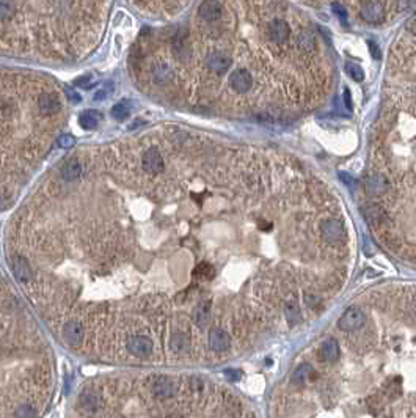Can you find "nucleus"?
I'll return each mask as SVG.
<instances>
[{"label": "nucleus", "mask_w": 416, "mask_h": 418, "mask_svg": "<svg viewBox=\"0 0 416 418\" xmlns=\"http://www.w3.org/2000/svg\"><path fill=\"white\" fill-rule=\"evenodd\" d=\"M364 321H366V316L361 311V308L350 307L341 315V318L338 321V327L344 332H355L364 326Z\"/></svg>", "instance_id": "obj_1"}, {"label": "nucleus", "mask_w": 416, "mask_h": 418, "mask_svg": "<svg viewBox=\"0 0 416 418\" xmlns=\"http://www.w3.org/2000/svg\"><path fill=\"white\" fill-rule=\"evenodd\" d=\"M321 235L327 242L338 244L346 236V230L338 219H327L321 223Z\"/></svg>", "instance_id": "obj_2"}, {"label": "nucleus", "mask_w": 416, "mask_h": 418, "mask_svg": "<svg viewBox=\"0 0 416 418\" xmlns=\"http://www.w3.org/2000/svg\"><path fill=\"white\" fill-rule=\"evenodd\" d=\"M141 167L146 173H151V175L161 173L164 170V157L161 154V151L156 148H149L145 154H143Z\"/></svg>", "instance_id": "obj_3"}, {"label": "nucleus", "mask_w": 416, "mask_h": 418, "mask_svg": "<svg viewBox=\"0 0 416 418\" xmlns=\"http://www.w3.org/2000/svg\"><path fill=\"white\" fill-rule=\"evenodd\" d=\"M229 85L237 93H247L253 85V77L247 69H236L229 76Z\"/></svg>", "instance_id": "obj_4"}, {"label": "nucleus", "mask_w": 416, "mask_h": 418, "mask_svg": "<svg viewBox=\"0 0 416 418\" xmlns=\"http://www.w3.org/2000/svg\"><path fill=\"white\" fill-rule=\"evenodd\" d=\"M127 349H129V352L134 354V356L145 357V356H149L151 351H153V341H151L148 336L134 335L127 340Z\"/></svg>", "instance_id": "obj_5"}, {"label": "nucleus", "mask_w": 416, "mask_h": 418, "mask_svg": "<svg viewBox=\"0 0 416 418\" xmlns=\"http://www.w3.org/2000/svg\"><path fill=\"white\" fill-rule=\"evenodd\" d=\"M289 26L283 19H275L269 24L267 27V35L269 39L275 44H283L287 38H289Z\"/></svg>", "instance_id": "obj_6"}, {"label": "nucleus", "mask_w": 416, "mask_h": 418, "mask_svg": "<svg viewBox=\"0 0 416 418\" xmlns=\"http://www.w3.org/2000/svg\"><path fill=\"white\" fill-rule=\"evenodd\" d=\"M83 326L79 321H69L63 327V336H65V341L69 346H79L83 341Z\"/></svg>", "instance_id": "obj_7"}, {"label": "nucleus", "mask_w": 416, "mask_h": 418, "mask_svg": "<svg viewBox=\"0 0 416 418\" xmlns=\"http://www.w3.org/2000/svg\"><path fill=\"white\" fill-rule=\"evenodd\" d=\"M231 63H233L231 59L223 52H212L207 55V59H206V65L209 66L211 71L217 72V74H225L229 69Z\"/></svg>", "instance_id": "obj_8"}, {"label": "nucleus", "mask_w": 416, "mask_h": 418, "mask_svg": "<svg viewBox=\"0 0 416 418\" xmlns=\"http://www.w3.org/2000/svg\"><path fill=\"white\" fill-rule=\"evenodd\" d=\"M363 212H364L366 219L369 220L372 225H375V227L380 228V227H383V225L388 223V214H387V211L383 209V206H380V205H377V203H371V205L364 206Z\"/></svg>", "instance_id": "obj_9"}, {"label": "nucleus", "mask_w": 416, "mask_h": 418, "mask_svg": "<svg viewBox=\"0 0 416 418\" xmlns=\"http://www.w3.org/2000/svg\"><path fill=\"white\" fill-rule=\"evenodd\" d=\"M222 11H223V8H222V3L219 2V0H204V2L198 8L199 18L207 21V22L217 21L222 16Z\"/></svg>", "instance_id": "obj_10"}, {"label": "nucleus", "mask_w": 416, "mask_h": 418, "mask_svg": "<svg viewBox=\"0 0 416 418\" xmlns=\"http://www.w3.org/2000/svg\"><path fill=\"white\" fill-rule=\"evenodd\" d=\"M173 52H174V57L178 59L179 61H187L192 55L190 51V46L187 41V33L186 31H179L178 35L174 36L173 39Z\"/></svg>", "instance_id": "obj_11"}, {"label": "nucleus", "mask_w": 416, "mask_h": 418, "mask_svg": "<svg viewBox=\"0 0 416 418\" xmlns=\"http://www.w3.org/2000/svg\"><path fill=\"white\" fill-rule=\"evenodd\" d=\"M361 18L366 22L379 24L383 19V5L380 2H375V0L364 3L361 8Z\"/></svg>", "instance_id": "obj_12"}, {"label": "nucleus", "mask_w": 416, "mask_h": 418, "mask_svg": "<svg viewBox=\"0 0 416 418\" xmlns=\"http://www.w3.org/2000/svg\"><path fill=\"white\" fill-rule=\"evenodd\" d=\"M174 384L170 377H157V379L151 384V391L159 398H170L174 395Z\"/></svg>", "instance_id": "obj_13"}, {"label": "nucleus", "mask_w": 416, "mask_h": 418, "mask_svg": "<svg viewBox=\"0 0 416 418\" xmlns=\"http://www.w3.org/2000/svg\"><path fill=\"white\" fill-rule=\"evenodd\" d=\"M389 187V182L383 175L380 173H374L369 178L366 179V190L369 192L371 195H382L385 194Z\"/></svg>", "instance_id": "obj_14"}, {"label": "nucleus", "mask_w": 416, "mask_h": 418, "mask_svg": "<svg viewBox=\"0 0 416 418\" xmlns=\"http://www.w3.org/2000/svg\"><path fill=\"white\" fill-rule=\"evenodd\" d=\"M38 109L41 114L51 115V114H57V112H60L61 104H60V99L55 94L44 93V94L39 96V99H38Z\"/></svg>", "instance_id": "obj_15"}, {"label": "nucleus", "mask_w": 416, "mask_h": 418, "mask_svg": "<svg viewBox=\"0 0 416 418\" xmlns=\"http://www.w3.org/2000/svg\"><path fill=\"white\" fill-rule=\"evenodd\" d=\"M209 344L215 352H225L229 348L231 338L223 328H214L209 333Z\"/></svg>", "instance_id": "obj_16"}, {"label": "nucleus", "mask_w": 416, "mask_h": 418, "mask_svg": "<svg viewBox=\"0 0 416 418\" xmlns=\"http://www.w3.org/2000/svg\"><path fill=\"white\" fill-rule=\"evenodd\" d=\"M319 356H321V358L324 361H329V363H332V361H336L339 357V344L336 340L330 338V340H325L321 348H319Z\"/></svg>", "instance_id": "obj_17"}, {"label": "nucleus", "mask_w": 416, "mask_h": 418, "mask_svg": "<svg viewBox=\"0 0 416 418\" xmlns=\"http://www.w3.org/2000/svg\"><path fill=\"white\" fill-rule=\"evenodd\" d=\"M192 318H194V323L199 328H204L211 321V303L203 302V303L196 305L194 313H192Z\"/></svg>", "instance_id": "obj_18"}, {"label": "nucleus", "mask_w": 416, "mask_h": 418, "mask_svg": "<svg viewBox=\"0 0 416 418\" xmlns=\"http://www.w3.org/2000/svg\"><path fill=\"white\" fill-rule=\"evenodd\" d=\"M11 266H13V272L16 278L19 281H28L31 278V270L27 260H24L22 256H13V261H11Z\"/></svg>", "instance_id": "obj_19"}, {"label": "nucleus", "mask_w": 416, "mask_h": 418, "mask_svg": "<svg viewBox=\"0 0 416 418\" xmlns=\"http://www.w3.org/2000/svg\"><path fill=\"white\" fill-rule=\"evenodd\" d=\"M173 68L165 61H159L153 66V77L157 84H166L173 79Z\"/></svg>", "instance_id": "obj_20"}, {"label": "nucleus", "mask_w": 416, "mask_h": 418, "mask_svg": "<svg viewBox=\"0 0 416 418\" xmlns=\"http://www.w3.org/2000/svg\"><path fill=\"white\" fill-rule=\"evenodd\" d=\"M79 406H81L85 412L91 414V412H96L101 406V399L99 396L96 395V393L93 391H83L81 398H79Z\"/></svg>", "instance_id": "obj_21"}, {"label": "nucleus", "mask_w": 416, "mask_h": 418, "mask_svg": "<svg viewBox=\"0 0 416 418\" xmlns=\"http://www.w3.org/2000/svg\"><path fill=\"white\" fill-rule=\"evenodd\" d=\"M81 175H82V165L79 160L71 159L61 168V176L66 181H76L81 178Z\"/></svg>", "instance_id": "obj_22"}, {"label": "nucleus", "mask_w": 416, "mask_h": 418, "mask_svg": "<svg viewBox=\"0 0 416 418\" xmlns=\"http://www.w3.org/2000/svg\"><path fill=\"white\" fill-rule=\"evenodd\" d=\"M101 121V115L96 110H86L79 117V123L83 129H96Z\"/></svg>", "instance_id": "obj_23"}, {"label": "nucleus", "mask_w": 416, "mask_h": 418, "mask_svg": "<svg viewBox=\"0 0 416 418\" xmlns=\"http://www.w3.org/2000/svg\"><path fill=\"white\" fill-rule=\"evenodd\" d=\"M297 46L305 52H313L316 49V38L309 31H300L297 36Z\"/></svg>", "instance_id": "obj_24"}, {"label": "nucleus", "mask_w": 416, "mask_h": 418, "mask_svg": "<svg viewBox=\"0 0 416 418\" xmlns=\"http://www.w3.org/2000/svg\"><path fill=\"white\" fill-rule=\"evenodd\" d=\"M215 275V269L212 268V264L209 263H201L198 264L194 270V277L196 280H212Z\"/></svg>", "instance_id": "obj_25"}, {"label": "nucleus", "mask_w": 416, "mask_h": 418, "mask_svg": "<svg viewBox=\"0 0 416 418\" xmlns=\"http://www.w3.org/2000/svg\"><path fill=\"white\" fill-rule=\"evenodd\" d=\"M131 115V107H129V102H118L111 107V117L118 121H124Z\"/></svg>", "instance_id": "obj_26"}, {"label": "nucleus", "mask_w": 416, "mask_h": 418, "mask_svg": "<svg viewBox=\"0 0 416 418\" xmlns=\"http://www.w3.org/2000/svg\"><path fill=\"white\" fill-rule=\"evenodd\" d=\"M311 373H313V368H311L309 365H302V366H299V368L294 371V374H292V382H294L295 385L305 384V382L309 379Z\"/></svg>", "instance_id": "obj_27"}, {"label": "nucleus", "mask_w": 416, "mask_h": 418, "mask_svg": "<svg viewBox=\"0 0 416 418\" xmlns=\"http://www.w3.org/2000/svg\"><path fill=\"white\" fill-rule=\"evenodd\" d=\"M187 343H189L187 335H184L182 332H176V333L171 336V341H170L171 351H173V352H178V354L182 352V351H186Z\"/></svg>", "instance_id": "obj_28"}, {"label": "nucleus", "mask_w": 416, "mask_h": 418, "mask_svg": "<svg viewBox=\"0 0 416 418\" xmlns=\"http://www.w3.org/2000/svg\"><path fill=\"white\" fill-rule=\"evenodd\" d=\"M284 315L287 318V321H289L291 324H297L299 321L302 319V311H300V307L295 302H289L284 307Z\"/></svg>", "instance_id": "obj_29"}, {"label": "nucleus", "mask_w": 416, "mask_h": 418, "mask_svg": "<svg viewBox=\"0 0 416 418\" xmlns=\"http://www.w3.org/2000/svg\"><path fill=\"white\" fill-rule=\"evenodd\" d=\"M346 72L355 80V82H361L364 79V71L361 69V66L357 65L354 61H347L346 63Z\"/></svg>", "instance_id": "obj_30"}, {"label": "nucleus", "mask_w": 416, "mask_h": 418, "mask_svg": "<svg viewBox=\"0 0 416 418\" xmlns=\"http://www.w3.org/2000/svg\"><path fill=\"white\" fill-rule=\"evenodd\" d=\"M36 411L31 404H24L14 412V418H35Z\"/></svg>", "instance_id": "obj_31"}, {"label": "nucleus", "mask_w": 416, "mask_h": 418, "mask_svg": "<svg viewBox=\"0 0 416 418\" xmlns=\"http://www.w3.org/2000/svg\"><path fill=\"white\" fill-rule=\"evenodd\" d=\"M14 5L11 0H0V19H8L13 16Z\"/></svg>", "instance_id": "obj_32"}, {"label": "nucleus", "mask_w": 416, "mask_h": 418, "mask_svg": "<svg viewBox=\"0 0 416 418\" xmlns=\"http://www.w3.org/2000/svg\"><path fill=\"white\" fill-rule=\"evenodd\" d=\"M303 300H305V303L309 308H314L316 305L321 303V296L314 291H306L305 294H303Z\"/></svg>", "instance_id": "obj_33"}, {"label": "nucleus", "mask_w": 416, "mask_h": 418, "mask_svg": "<svg viewBox=\"0 0 416 418\" xmlns=\"http://www.w3.org/2000/svg\"><path fill=\"white\" fill-rule=\"evenodd\" d=\"M93 82H94V80H93L91 76H82V77H77L74 80V85L81 87V88H91Z\"/></svg>", "instance_id": "obj_34"}, {"label": "nucleus", "mask_w": 416, "mask_h": 418, "mask_svg": "<svg viewBox=\"0 0 416 418\" xmlns=\"http://www.w3.org/2000/svg\"><path fill=\"white\" fill-rule=\"evenodd\" d=\"M111 91H113V87H110V85H107V87H102L101 90H99L98 93L94 94V99H96V101H102V99H106V98H107V96H109V94H110Z\"/></svg>", "instance_id": "obj_35"}, {"label": "nucleus", "mask_w": 416, "mask_h": 418, "mask_svg": "<svg viewBox=\"0 0 416 418\" xmlns=\"http://www.w3.org/2000/svg\"><path fill=\"white\" fill-rule=\"evenodd\" d=\"M65 94H66V98H68L71 102H74V104H79V102L82 101L81 94H79L77 91H74L73 88H66V90H65Z\"/></svg>", "instance_id": "obj_36"}, {"label": "nucleus", "mask_w": 416, "mask_h": 418, "mask_svg": "<svg viewBox=\"0 0 416 418\" xmlns=\"http://www.w3.org/2000/svg\"><path fill=\"white\" fill-rule=\"evenodd\" d=\"M416 3V0H397V10L399 11H407Z\"/></svg>", "instance_id": "obj_37"}, {"label": "nucleus", "mask_w": 416, "mask_h": 418, "mask_svg": "<svg viewBox=\"0 0 416 418\" xmlns=\"http://www.w3.org/2000/svg\"><path fill=\"white\" fill-rule=\"evenodd\" d=\"M74 143H76V140H74V137H71V135H63V137L58 140V145L61 148H71Z\"/></svg>", "instance_id": "obj_38"}, {"label": "nucleus", "mask_w": 416, "mask_h": 418, "mask_svg": "<svg viewBox=\"0 0 416 418\" xmlns=\"http://www.w3.org/2000/svg\"><path fill=\"white\" fill-rule=\"evenodd\" d=\"M367 47H369V52H371V55H372V57H374L375 60H379V59L382 57V54H380L379 46L375 44L374 41H367Z\"/></svg>", "instance_id": "obj_39"}, {"label": "nucleus", "mask_w": 416, "mask_h": 418, "mask_svg": "<svg viewBox=\"0 0 416 418\" xmlns=\"http://www.w3.org/2000/svg\"><path fill=\"white\" fill-rule=\"evenodd\" d=\"M333 10H334L336 14H338V18H339L341 21L347 22V13H346V10H344V8H342L339 3H333Z\"/></svg>", "instance_id": "obj_40"}, {"label": "nucleus", "mask_w": 416, "mask_h": 418, "mask_svg": "<svg viewBox=\"0 0 416 418\" xmlns=\"http://www.w3.org/2000/svg\"><path fill=\"white\" fill-rule=\"evenodd\" d=\"M407 27H409L410 31H413V33L416 35V14L413 16V18L409 21V24H407Z\"/></svg>", "instance_id": "obj_41"}, {"label": "nucleus", "mask_w": 416, "mask_h": 418, "mask_svg": "<svg viewBox=\"0 0 416 418\" xmlns=\"http://www.w3.org/2000/svg\"><path fill=\"white\" fill-rule=\"evenodd\" d=\"M344 102H346V106H347L349 109H352V101H350V93H349V90L344 91Z\"/></svg>", "instance_id": "obj_42"}, {"label": "nucleus", "mask_w": 416, "mask_h": 418, "mask_svg": "<svg viewBox=\"0 0 416 418\" xmlns=\"http://www.w3.org/2000/svg\"><path fill=\"white\" fill-rule=\"evenodd\" d=\"M339 178H341L344 182H346V184H349V186H352V178H350L347 173H339Z\"/></svg>", "instance_id": "obj_43"}, {"label": "nucleus", "mask_w": 416, "mask_h": 418, "mask_svg": "<svg viewBox=\"0 0 416 418\" xmlns=\"http://www.w3.org/2000/svg\"><path fill=\"white\" fill-rule=\"evenodd\" d=\"M226 376H228V377H233V381H237L239 373H237V371H233V369H229V371H226Z\"/></svg>", "instance_id": "obj_44"}]
</instances>
